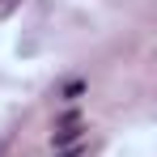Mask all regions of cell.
<instances>
[{"mask_svg":"<svg viewBox=\"0 0 157 157\" xmlns=\"http://www.w3.org/2000/svg\"><path fill=\"white\" fill-rule=\"evenodd\" d=\"M77 132H81V115H77V110H68V115L59 119V132H55V144H68V140H72Z\"/></svg>","mask_w":157,"mask_h":157,"instance_id":"1","label":"cell"},{"mask_svg":"<svg viewBox=\"0 0 157 157\" xmlns=\"http://www.w3.org/2000/svg\"><path fill=\"white\" fill-rule=\"evenodd\" d=\"M17 9H21V0H0V21H4V17H13Z\"/></svg>","mask_w":157,"mask_h":157,"instance_id":"2","label":"cell"}]
</instances>
